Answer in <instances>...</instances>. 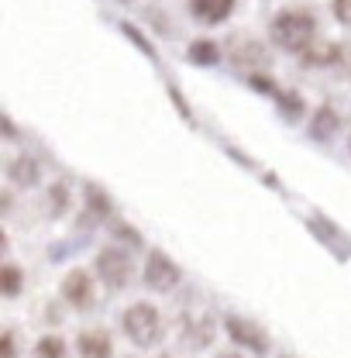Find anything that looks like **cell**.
Returning a JSON list of instances; mask_svg holds the SVG:
<instances>
[{"label":"cell","mask_w":351,"mask_h":358,"mask_svg":"<svg viewBox=\"0 0 351 358\" xmlns=\"http://www.w3.org/2000/svg\"><path fill=\"white\" fill-rule=\"evenodd\" d=\"M0 289H3V296H17L21 293V268L17 266L0 268Z\"/></svg>","instance_id":"12"},{"label":"cell","mask_w":351,"mask_h":358,"mask_svg":"<svg viewBox=\"0 0 351 358\" xmlns=\"http://www.w3.org/2000/svg\"><path fill=\"white\" fill-rule=\"evenodd\" d=\"M189 10H193L203 24H220L224 17H231L234 0H189Z\"/></svg>","instance_id":"8"},{"label":"cell","mask_w":351,"mask_h":358,"mask_svg":"<svg viewBox=\"0 0 351 358\" xmlns=\"http://www.w3.org/2000/svg\"><path fill=\"white\" fill-rule=\"evenodd\" d=\"M48 200H52V214H62V210H66V200H69V193H66V186L59 182V186L52 189V196H48Z\"/></svg>","instance_id":"16"},{"label":"cell","mask_w":351,"mask_h":358,"mask_svg":"<svg viewBox=\"0 0 351 358\" xmlns=\"http://www.w3.org/2000/svg\"><path fill=\"white\" fill-rule=\"evenodd\" d=\"M62 296L73 303V307H89L93 303V282H89V275L83 268H73L66 279H62Z\"/></svg>","instance_id":"7"},{"label":"cell","mask_w":351,"mask_h":358,"mask_svg":"<svg viewBox=\"0 0 351 358\" xmlns=\"http://www.w3.org/2000/svg\"><path fill=\"white\" fill-rule=\"evenodd\" d=\"M227 324V334L238 341V345H245V348H252L255 355H265L268 352V338H265L262 327H255L252 320H241V317H227L224 320Z\"/></svg>","instance_id":"5"},{"label":"cell","mask_w":351,"mask_h":358,"mask_svg":"<svg viewBox=\"0 0 351 358\" xmlns=\"http://www.w3.org/2000/svg\"><path fill=\"white\" fill-rule=\"evenodd\" d=\"M96 272H100V279H103L110 289H121V286L131 279V259H128L124 252H117V248H103V252L96 255Z\"/></svg>","instance_id":"3"},{"label":"cell","mask_w":351,"mask_h":358,"mask_svg":"<svg viewBox=\"0 0 351 358\" xmlns=\"http://www.w3.org/2000/svg\"><path fill=\"white\" fill-rule=\"evenodd\" d=\"M275 93H279V90H275ZM279 96H282V107H286L289 114H296V110H300V100H296L293 93H279Z\"/></svg>","instance_id":"18"},{"label":"cell","mask_w":351,"mask_h":358,"mask_svg":"<svg viewBox=\"0 0 351 358\" xmlns=\"http://www.w3.org/2000/svg\"><path fill=\"white\" fill-rule=\"evenodd\" d=\"M7 176H10V182H17V186H35L38 182V162L28 159V155H17L7 166Z\"/></svg>","instance_id":"10"},{"label":"cell","mask_w":351,"mask_h":358,"mask_svg":"<svg viewBox=\"0 0 351 358\" xmlns=\"http://www.w3.org/2000/svg\"><path fill=\"white\" fill-rule=\"evenodd\" d=\"M338 52H341L338 45H324V48H317V52H310L307 48V55H303V59L313 62V66H320V62H334V59H338Z\"/></svg>","instance_id":"14"},{"label":"cell","mask_w":351,"mask_h":358,"mask_svg":"<svg viewBox=\"0 0 351 358\" xmlns=\"http://www.w3.org/2000/svg\"><path fill=\"white\" fill-rule=\"evenodd\" d=\"M145 282L152 286V289H173L176 282H179V266H176L169 255H162V252H152L148 255V266H145Z\"/></svg>","instance_id":"4"},{"label":"cell","mask_w":351,"mask_h":358,"mask_svg":"<svg viewBox=\"0 0 351 358\" xmlns=\"http://www.w3.org/2000/svg\"><path fill=\"white\" fill-rule=\"evenodd\" d=\"M124 334L131 338L138 348H152L162 338V317L152 303H134L124 313Z\"/></svg>","instance_id":"2"},{"label":"cell","mask_w":351,"mask_h":358,"mask_svg":"<svg viewBox=\"0 0 351 358\" xmlns=\"http://www.w3.org/2000/svg\"><path fill=\"white\" fill-rule=\"evenodd\" d=\"M334 17L341 24H351V0H334Z\"/></svg>","instance_id":"17"},{"label":"cell","mask_w":351,"mask_h":358,"mask_svg":"<svg viewBox=\"0 0 351 358\" xmlns=\"http://www.w3.org/2000/svg\"><path fill=\"white\" fill-rule=\"evenodd\" d=\"M231 59H234L238 69H248V73H255V69H265V66H268V52H265L255 38H248V42L238 38L234 48H231Z\"/></svg>","instance_id":"6"},{"label":"cell","mask_w":351,"mask_h":358,"mask_svg":"<svg viewBox=\"0 0 351 358\" xmlns=\"http://www.w3.org/2000/svg\"><path fill=\"white\" fill-rule=\"evenodd\" d=\"M268 35H272V42L279 45V48H286V52H307L313 35H317V21H313L310 10L286 7V10H279L272 17Z\"/></svg>","instance_id":"1"},{"label":"cell","mask_w":351,"mask_h":358,"mask_svg":"<svg viewBox=\"0 0 351 358\" xmlns=\"http://www.w3.org/2000/svg\"><path fill=\"white\" fill-rule=\"evenodd\" d=\"M3 134H7V138H14V124H10V117H3Z\"/></svg>","instance_id":"20"},{"label":"cell","mask_w":351,"mask_h":358,"mask_svg":"<svg viewBox=\"0 0 351 358\" xmlns=\"http://www.w3.org/2000/svg\"><path fill=\"white\" fill-rule=\"evenodd\" d=\"M76 348L83 358H110V338L103 331H83Z\"/></svg>","instance_id":"9"},{"label":"cell","mask_w":351,"mask_h":358,"mask_svg":"<svg viewBox=\"0 0 351 358\" xmlns=\"http://www.w3.org/2000/svg\"><path fill=\"white\" fill-rule=\"evenodd\" d=\"M220 358H238V355H234V352H227V355H220Z\"/></svg>","instance_id":"21"},{"label":"cell","mask_w":351,"mask_h":358,"mask_svg":"<svg viewBox=\"0 0 351 358\" xmlns=\"http://www.w3.org/2000/svg\"><path fill=\"white\" fill-rule=\"evenodd\" d=\"M220 59V48L214 42H193L189 45V62H200V66H214Z\"/></svg>","instance_id":"11"},{"label":"cell","mask_w":351,"mask_h":358,"mask_svg":"<svg viewBox=\"0 0 351 358\" xmlns=\"http://www.w3.org/2000/svg\"><path fill=\"white\" fill-rule=\"evenodd\" d=\"M62 352H66L62 338H42L38 341V355L42 358H62Z\"/></svg>","instance_id":"15"},{"label":"cell","mask_w":351,"mask_h":358,"mask_svg":"<svg viewBox=\"0 0 351 358\" xmlns=\"http://www.w3.org/2000/svg\"><path fill=\"white\" fill-rule=\"evenodd\" d=\"M3 358H14V334H3Z\"/></svg>","instance_id":"19"},{"label":"cell","mask_w":351,"mask_h":358,"mask_svg":"<svg viewBox=\"0 0 351 358\" xmlns=\"http://www.w3.org/2000/svg\"><path fill=\"white\" fill-rule=\"evenodd\" d=\"M334 128H338V117L331 114V107H324L317 114V121H313V134L317 138H327V134H334Z\"/></svg>","instance_id":"13"}]
</instances>
